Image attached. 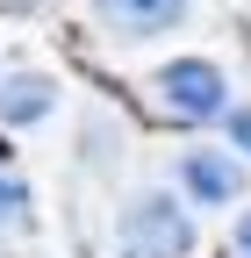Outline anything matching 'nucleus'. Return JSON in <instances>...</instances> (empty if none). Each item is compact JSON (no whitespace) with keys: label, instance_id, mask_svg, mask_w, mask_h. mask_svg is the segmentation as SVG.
<instances>
[{"label":"nucleus","instance_id":"8","mask_svg":"<svg viewBox=\"0 0 251 258\" xmlns=\"http://www.w3.org/2000/svg\"><path fill=\"white\" fill-rule=\"evenodd\" d=\"M237 258H251V215L237 222Z\"/></svg>","mask_w":251,"mask_h":258},{"label":"nucleus","instance_id":"3","mask_svg":"<svg viewBox=\"0 0 251 258\" xmlns=\"http://www.w3.org/2000/svg\"><path fill=\"white\" fill-rule=\"evenodd\" d=\"M179 179H186V194H194V201H223V208L244 194V165H237L230 151H186Z\"/></svg>","mask_w":251,"mask_h":258},{"label":"nucleus","instance_id":"1","mask_svg":"<svg viewBox=\"0 0 251 258\" xmlns=\"http://www.w3.org/2000/svg\"><path fill=\"white\" fill-rule=\"evenodd\" d=\"M151 108L172 115V122H208V115H223V72H215L208 57H179V64H165V72L151 79Z\"/></svg>","mask_w":251,"mask_h":258},{"label":"nucleus","instance_id":"4","mask_svg":"<svg viewBox=\"0 0 251 258\" xmlns=\"http://www.w3.org/2000/svg\"><path fill=\"white\" fill-rule=\"evenodd\" d=\"M101 8V22H115L122 36H158V29H172L186 15V0H93Z\"/></svg>","mask_w":251,"mask_h":258},{"label":"nucleus","instance_id":"7","mask_svg":"<svg viewBox=\"0 0 251 258\" xmlns=\"http://www.w3.org/2000/svg\"><path fill=\"white\" fill-rule=\"evenodd\" d=\"M230 137H237V144L251 151V108H237V115H230Z\"/></svg>","mask_w":251,"mask_h":258},{"label":"nucleus","instance_id":"2","mask_svg":"<svg viewBox=\"0 0 251 258\" xmlns=\"http://www.w3.org/2000/svg\"><path fill=\"white\" fill-rule=\"evenodd\" d=\"M122 244H130V258H186L194 251V222L165 194H137L130 215H122Z\"/></svg>","mask_w":251,"mask_h":258},{"label":"nucleus","instance_id":"6","mask_svg":"<svg viewBox=\"0 0 251 258\" xmlns=\"http://www.w3.org/2000/svg\"><path fill=\"white\" fill-rule=\"evenodd\" d=\"M0 158H8V151H0ZM22 201H29V194H22V179H15L8 165H0V215L15 222V215H22Z\"/></svg>","mask_w":251,"mask_h":258},{"label":"nucleus","instance_id":"5","mask_svg":"<svg viewBox=\"0 0 251 258\" xmlns=\"http://www.w3.org/2000/svg\"><path fill=\"white\" fill-rule=\"evenodd\" d=\"M50 101H57V86L50 79H36V72H15V79H0V122H43L50 115Z\"/></svg>","mask_w":251,"mask_h":258}]
</instances>
